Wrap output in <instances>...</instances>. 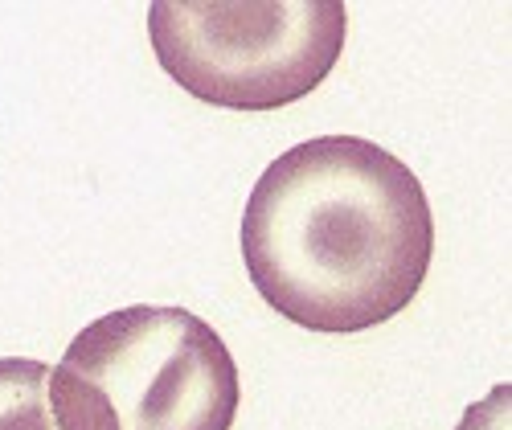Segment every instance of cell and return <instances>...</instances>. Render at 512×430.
Here are the masks:
<instances>
[{
    "label": "cell",
    "mask_w": 512,
    "mask_h": 430,
    "mask_svg": "<svg viewBox=\"0 0 512 430\" xmlns=\"http://www.w3.org/2000/svg\"><path fill=\"white\" fill-rule=\"evenodd\" d=\"M242 377L185 308L132 304L82 328L50 369L62 430H234Z\"/></svg>",
    "instance_id": "2"
},
{
    "label": "cell",
    "mask_w": 512,
    "mask_h": 430,
    "mask_svg": "<svg viewBox=\"0 0 512 430\" xmlns=\"http://www.w3.org/2000/svg\"><path fill=\"white\" fill-rule=\"evenodd\" d=\"M340 0L193 5L160 0L148 13L156 62L181 91L230 111H279L332 74L345 50Z\"/></svg>",
    "instance_id": "3"
},
{
    "label": "cell",
    "mask_w": 512,
    "mask_h": 430,
    "mask_svg": "<svg viewBox=\"0 0 512 430\" xmlns=\"http://www.w3.org/2000/svg\"><path fill=\"white\" fill-rule=\"evenodd\" d=\"M508 394H512L508 381L496 385L488 402H480V406H472L463 414L459 430H508Z\"/></svg>",
    "instance_id": "5"
},
{
    "label": "cell",
    "mask_w": 512,
    "mask_h": 430,
    "mask_svg": "<svg viewBox=\"0 0 512 430\" xmlns=\"http://www.w3.org/2000/svg\"><path fill=\"white\" fill-rule=\"evenodd\" d=\"M0 430H62L50 406V365L0 361Z\"/></svg>",
    "instance_id": "4"
},
{
    "label": "cell",
    "mask_w": 512,
    "mask_h": 430,
    "mask_svg": "<svg viewBox=\"0 0 512 430\" xmlns=\"http://www.w3.org/2000/svg\"><path fill=\"white\" fill-rule=\"evenodd\" d=\"M238 242L254 291L283 320L365 332L418 295L435 258V213L381 144L316 136L263 168Z\"/></svg>",
    "instance_id": "1"
}]
</instances>
